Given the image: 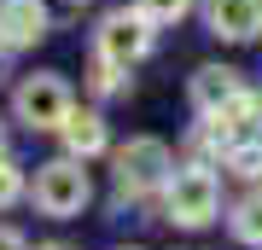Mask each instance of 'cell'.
Wrapping results in <instances>:
<instances>
[{"mask_svg":"<svg viewBox=\"0 0 262 250\" xmlns=\"http://www.w3.org/2000/svg\"><path fill=\"white\" fill-rule=\"evenodd\" d=\"M41 250H70V244H41Z\"/></svg>","mask_w":262,"mask_h":250,"instance_id":"obj_16","label":"cell"},{"mask_svg":"<svg viewBox=\"0 0 262 250\" xmlns=\"http://www.w3.org/2000/svg\"><path fill=\"white\" fill-rule=\"evenodd\" d=\"M210 29L222 41H256L262 35V0H210Z\"/></svg>","mask_w":262,"mask_h":250,"instance_id":"obj_7","label":"cell"},{"mask_svg":"<svg viewBox=\"0 0 262 250\" xmlns=\"http://www.w3.org/2000/svg\"><path fill=\"white\" fill-rule=\"evenodd\" d=\"M64 6H88V0H64Z\"/></svg>","mask_w":262,"mask_h":250,"instance_id":"obj_17","label":"cell"},{"mask_svg":"<svg viewBox=\"0 0 262 250\" xmlns=\"http://www.w3.org/2000/svg\"><path fill=\"white\" fill-rule=\"evenodd\" d=\"M94 93H117V64H94Z\"/></svg>","mask_w":262,"mask_h":250,"instance_id":"obj_14","label":"cell"},{"mask_svg":"<svg viewBox=\"0 0 262 250\" xmlns=\"http://www.w3.org/2000/svg\"><path fill=\"white\" fill-rule=\"evenodd\" d=\"M175 175V157H169L163 140H128L117 151V186L122 192H151V186H169Z\"/></svg>","mask_w":262,"mask_h":250,"instance_id":"obj_2","label":"cell"},{"mask_svg":"<svg viewBox=\"0 0 262 250\" xmlns=\"http://www.w3.org/2000/svg\"><path fill=\"white\" fill-rule=\"evenodd\" d=\"M64 146H70V157H94V151H105V122L94 111H82V117H64Z\"/></svg>","mask_w":262,"mask_h":250,"instance_id":"obj_9","label":"cell"},{"mask_svg":"<svg viewBox=\"0 0 262 250\" xmlns=\"http://www.w3.org/2000/svg\"><path fill=\"white\" fill-rule=\"evenodd\" d=\"M163 204H169V221H175V227H210L215 221V204H222L215 175H210V169H181V175H169Z\"/></svg>","mask_w":262,"mask_h":250,"instance_id":"obj_1","label":"cell"},{"mask_svg":"<svg viewBox=\"0 0 262 250\" xmlns=\"http://www.w3.org/2000/svg\"><path fill=\"white\" fill-rule=\"evenodd\" d=\"M88 192H94V186H88V169L76 157H58V163H47L35 175V204L47 215H82Z\"/></svg>","mask_w":262,"mask_h":250,"instance_id":"obj_3","label":"cell"},{"mask_svg":"<svg viewBox=\"0 0 262 250\" xmlns=\"http://www.w3.org/2000/svg\"><path fill=\"white\" fill-rule=\"evenodd\" d=\"M47 35L41 0H0V47H35Z\"/></svg>","mask_w":262,"mask_h":250,"instance_id":"obj_6","label":"cell"},{"mask_svg":"<svg viewBox=\"0 0 262 250\" xmlns=\"http://www.w3.org/2000/svg\"><path fill=\"white\" fill-rule=\"evenodd\" d=\"M233 233L245 244H262V192H245L233 204Z\"/></svg>","mask_w":262,"mask_h":250,"instance_id":"obj_10","label":"cell"},{"mask_svg":"<svg viewBox=\"0 0 262 250\" xmlns=\"http://www.w3.org/2000/svg\"><path fill=\"white\" fill-rule=\"evenodd\" d=\"M18 117L29 128H64L70 117V87L58 82V76H29L18 87Z\"/></svg>","mask_w":262,"mask_h":250,"instance_id":"obj_4","label":"cell"},{"mask_svg":"<svg viewBox=\"0 0 262 250\" xmlns=\"http://www.w3.org/2000/svg\"><path fill=\"white\" fill-rule=\"evenodd\" d=\"M18 192H24V175H18V169H12L6 157H0V210H6V204H12Z\"/></svg>","mask_w":262,"mask_h":250,"instance_id":"obj_13","label":"cell"},{"mask_svg":"<svg viewBox=\"0 0 262 250\" xmlns=\"http://www.w3.org/2000/svg\"><path fill=\"white\" fill-rule=\"evenodd\" d=\"M146 47H151V24L140 12H111L105 18V29H99V58L105 64L128 70L134 58H146Z\"/></svg>","mask_w":262,"mask_h":250,"instance_id":"obj_5","label":"cell"},{"mask_svg":"<svg viewBox=\"0 0 262 250\" xmlns=\"http://www.w3.org/2000/svg\"><path fill=\"white\" fill-rule=\"evenodd\" d=\"M187 6H192V0H134V12H140L146 24H175Z\"/></svg>","mask_w":262,"mask_h":250,"instance_id":"obj_11","label":"cell"},{"mask_svg":"<svg viewBox=\"0 0 262 250\" xmlns=\"http://www.w3.org/2000/svg\"><path fill=\"white\" fill-rule=\"evenodd\" d=\"M239 70H222V64H204V70H198L192 76V99H198V111H204V117H215V111H227V105H233L239 99Z\"/></svg>","mask_w":262,"mask_h":250,"instance_id":"obj_8","label":"cell"},{"mask_svg":"<svg viewBox=\"0 0 262 250\" xmlns=\"http://www.w3.org/2000/svg\"><path fill=\"white\" fill-rule=\"evenodd\" d=\"M0 250H29V244H24V239H18L12 227H0Z\"/></svg>","mask_w":262,"mask_h":250,"instance_id":"obj_15","label":"cell"},{"mask_svg":"<svg viewBox=\"0 0 262 250\" xmlns=\"http://www.w3.org/2000/svg\"><path fill=\"white\" fill-rule=\"evenodd\" d=\"M227 163H233V175H262V140H245V146H233L227 151Z\"/></svg>","mask_w":262,"mask_h":250,"instance_id":"obj_12","label":"cell"}]
</instances>
